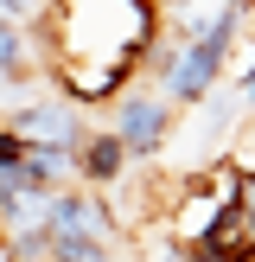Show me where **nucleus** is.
Segmentation results:
<instances>
[{
	"instance_id": "1a4fd4ad",
	"label": "nucleus",
	"mask_w": 255,
	"mask_h": 262,
	"mask_svg": "<svg viewBox=\"0 0 255 262\" xmlns=\"http://www.w3.org/2000/svg\"><path fill=\"white\" fill-rule=\"evenodd\" d=\"M0 262H7V250H0Z\"/></svg>"
},
{
	"instance_id": "9d476101",
	"label": "nucleus",
	"mask_w": 255,
	"mask_h": 262,
	"mask_svg": "<svg viewBox=\"0 0 255 262\" xmlns=\"http://www.w3.org/2000/svg\"><path fill=\"white\" fill-rule=\"evenodd\" d=\"M172 7H178V0H172Z\"/></svg>"
},
{
	"instance_id": "39448f33",
	"label": "nucleus",
	"mask_w": 255,
	"mask_h": 262,
	"mask_svg": "<svg viewBox=\"0 0 255 262\" xmlns=\"http://www.w3.org/2000/svg\"><path fill=\"white\" fill-rule=\"evenodd\" d=\"M230 173H236V179H249V186H255V109H242L236 115V141H230Z\"/></svg>"
},
{
	"instance_id": "20e7f679",
	"label": "nucleus",
	"mask_w": 255,
	"mask_h": 262,
	"mask_svg": "<svg viewBox=\"0 0 255 262\" xmlns=\"http://www.w3.org/2000/svg\"><path fill=\"white\" fill-rule=\"evenodd\" d=\"M128 147L109 135V128H89V141L76 147V186H89V192H102V186H115V179L128 173Z\"/></svg>"
},
{
	"instance_id": "7ed1b4c3",
	"label": "nucleus",
	"mask_w": 255,
	"mask_h": 262,
	"mask_svg": "<svg viewBox=\"0 0 255 262\" xmlns=\"http://www.w3.org/2000/svg\"><path fill=\"white\" fill-rule=\"evenodd\" d=\"M0 122H7L26 147H64V154H76L89 141V122H83V109H76L70 96H13V109L0 115Z\"/></svg>"
},
{
	"instance_id": "423d86ee",
	"label": "nucleus",
	"mask_w": 255,
	"mask_h": 262,
	"mask_svg": "<svg viewBox=\"0 0 255 262\" xmlns=\"http://www.w3.org/2000/svg\"><path fill=\"white\" fill-rule=\"evenodd\" d=\"M26 71H32V58H26V26L0 19V83H19Z\"/></svg>"
},
{
	"instance_id": "f257e3e1",
	"label": "nucleus",
	"mask_w": 255,
	"mask_h": 262,
	"mask_svg": "<svg viewBox=\"0 0 255 262\" xmlns=\"http://www.w3.org/2000/svg\"><path fill=\"white\" fill-rule=\"evenodd\" d=\"M242 26H249V13L223 7L185 51H178V64L160 77V96L172 102V109H198V102L217 96V83H223V71H230V51L242 45Z\"/></svg>"
},
{
	"instance_id": "f03ea898",
	"label": "nucleus",
	"mask_w": 255,
	"mask_h": 262,
	"mask_svg": "<svg viewBox=\"0 0 255 262\" xmlns=\"http://www.w3.org/2000/svg\"><path fill=\"white\" fill-rule=\"evenodd\" d=\"M172 102L160 90H134L128 83L121 96H109V135L128 147V160H153V154L172 141Z\"/></svg>"
},
{
	"instance_id": "6e6552de",
	"label": "nucleus",
	"mask_w": 255,
	"mask_h": 262,
	"mask_svg": "<svg viewBox=\"0 0 255 262\" xmlns=\"http://www.w3.org/2000/svg\"><path fill=\"white\" fill-rule=\"evenodd\" d=\"M32 7H38V0H0V19H7V26H26Z\"/></svg>"
},
{
	"instance_id": "0eeeda50",
	"label": "nucleus",
	"mask_w": 255,
	"mask_h": 262,
	"mask_svg": "<svg viewBox=\"0 0 255 262\" xmlns=\"http://www.w3.org/2000/svg\"><path fill=\"white\" fill-rule=\"evenodd\" d=\"M19 160H26V141H19V135H13V128H7V122H0V179H7V173H13V166H19Z\"/></svg>"
}]
</instances>
